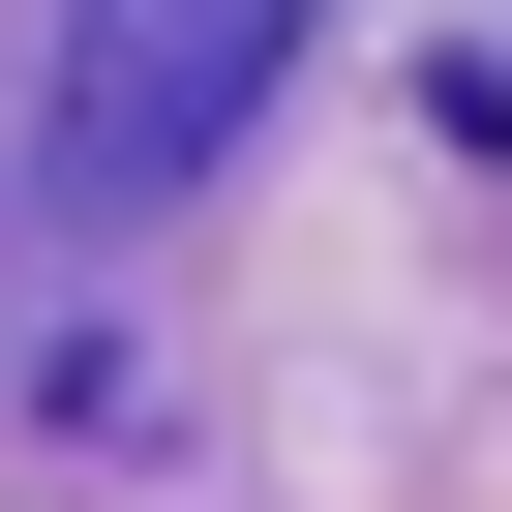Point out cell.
Returning a JSON list of instances; mask_svg holds the SVG:
<instances>
[{
  "label": "cell",
  "instance_id": "cell-2",
  "mask_svg": "<svg viewBox=\"0 0 512 512\" xmlns=\"http://www.w3.org/2000/svg\"><path fill=\"white\" fill-rule=\"evenodd\" d=\"M482 151H512V61H482Z\"/></svg>",
  "mask_w": 512,
  "mask_h": 512
},
{
  "label": "cell",
  "instance_id": "cell-1",
  "mask_svg": "<svg viewBox=\"0 0 512 512\" xmlns=\"http://www.w3.org/2000/svg\"><path fill=\"white\" fill-rule=\"evenodd\" d=\"M272 61H302V0H61V181H91V211L211 181Z\"/></svg>",
  "mask_w": 512,
  "mask_h": 512
}]
</instances>
